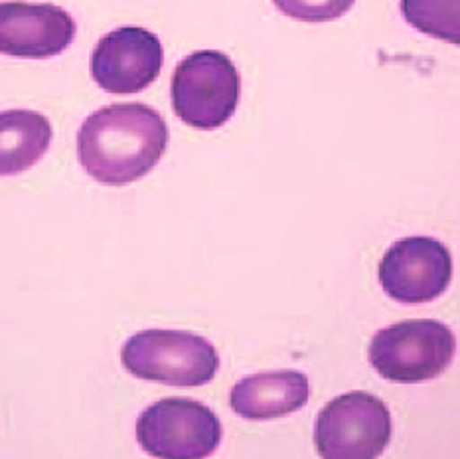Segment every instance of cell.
<instances>
[{"label":"cell","mask_w":460,"mask_h":459,"mask_svg":"<svg viewBox=\"0 0 460 459\" xmlns=\"http://www.w3.org/2000/svg\"><path fill=\"white\" fill-rule=\"evenodd\" d=\"M75 20L54 4L0 3V54L54 58L74 42Z\"/></svg>","instance_id":"9c48e42d"},{"label":"cell","mask_w":460,"mask_h":459,"mask_svg":"<svg viewBox=\"0 0 460 459\" xmlns=\"http://www.w3.org/2000/svg\"><path fill=\"white\" fill-rule=\"evenodd\" d=\"M308 396V378L303 373H257L245 376L232 388L229 404L245 420H273L301 410Z\"/></svg>","instance_id":"30bf717a"},{"label":"cell","mask_w":460,"mask_h":459,"mask_svg":"<svg viewBox=\"0 0 460 459\" xmlns=\"http://www.w3.org/2000/svg\"><path fill=\"white\" fill-rule=\"evenodd\" d=\"M174 113L199 131H214L234 117L242 97V77L235 64L217 50L186 56L170 84Z\"/></svg>","instance_id":"3957f363"},{"label":"cell","mask_w":460,"mask_h":459,"mask_svg":"<svg viewBox=\"0 0 460 459\" xmlns=\"http://www.w3.org/2000/svg\"><path fill=\"white\" fill-rule=\"evenodd\" d=\"M273 3L285 16L301 22H332L344 16L356 0H273Z\"/></svg>","instance_id":"4fadbf2b"},{"label":"cell","mask_w":460,"mask_h":459,"mask_svg":"<svg viewBox=\"0 0 460 459\" xmlns=\"http://www.w3.org/2000/svg\"><path fill=\"white\" fill-rule=\"evenodd\" d=\"M222 422L212 408L190 398H164L137 420V442L156 459H206L222 444Z\"/></svg>","instance_id":"5b68a950"},{"label":"cell","mask_w":460,"mask_h":459,"mask_svg":"<svg viewBox=\"0 0 460 459\" xmlns=\"http://www.w3.org/2000/svg\"><path fill=\"white\" fill-rule=\"evenodd\" d=\"M121 361L143 381L178 388L204 386L219 371V355L208 338L170 328H148L123 345Z\"/></svg>","instance_id":"7a4b0ae2"},{"label":"cell","mask_w":460,"mask_h":459,"mask_svg":"<svg viewBox=\"0 0 460 459\" xmlns=\"http://www.w3.org/2000/svg\"><path fill=\"white\" fill-rule=\"evenodd\" d=\"M164 50L146 28L123 26L99 40L92 56L95 84L113 95L141 94L158 77Z\"/></svg>","instance_id":"ba28073f"},{"label":"cell","mask_w":460,"mask_h":459,"mask_svg":"<svg viewBox=\"0 0 460 459\" xmlns=\"http://www.w3.org/2000/svg\"><path fill=\"white\" fill-rule=\"evenodd\" d=\"M377 274L389 297L405 305H421L447 292L453 279V257L438 239L411 236L387 249Z\"/></svg>","instance_id":"52a82bcc"},{"label":"cell","mask_w":460,"mask_h":459,"mask_svg":"<svg viewBox=\"0 0 460 459\" xmlns=\"http://www.w3.org/2000/svg\"><path fill=\"white\" fill-rule=\"evenodd\" d=\"M402 14L419 32L460 46V0H402Z\"/></svg>","instance_id":"7c38bea8"},{"label":"cell","mask_w":460,"mask_h":459,"mask_svg":"<svg viewBox=\"0 0 460 459\" xmlns=\"http://www.w3.org/2000/svg\"><path fill=\"white\" fill-rule=\"evenodd\" d=\"M392 440V414L377 396L348 392L320 410L314 444L323 459H377Z\"/></svg>","instance_id":"8992f818"},{"label":"cell","mask_w":460,"mask_h":459,"mask_svg":"<svg viewBox=\"0 0 460 459\" xmlns=\"http://www.w3.org/2000/svg\"><path fill=\"white\" fill-rule=\"evenodd\" d=\"M455 333L435 319H411L377 331L369 343V363L384 378L399 384L433 381L451 366Z\"/></svg>","instance_id":"277c9868"},{"label":"cell","mask_w":460,"mask_h":459,"mask_svg":"<svg viewBox=\"0 0 460 459\" xmlns=\"http://www.w3.org/2000/svg\"><path fill=\"white\" fill-rule=\"evenodd\" d=\"M168 147V127L145 104H115L89 115L77 135L85 173L107 186H125L148 175Z\"/></svg>","instance_id":"6da1fadb"},{"label":"cell","mask_w":460,"mask_h":459,"mask_svg":"<svg viewBox=\"0 0 460 459\" xmlns=\"http://www.w3.org/2000/svg\"><path fill=\"white\" fill-rule=\"evenodd\" d=\"M52 143V125L28 109L0 113V176H14L32 168Z\"/></svg>","instance_id":"8fae6325"}]
</instances>
